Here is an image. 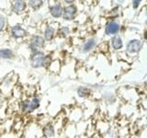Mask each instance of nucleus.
<instances>
[{"label":"nucleus","mask_w":147,"mask_h":138,"mask_svg":"<svg viewBox=\"0 0 147 138\" xmlns=\"http://www.w3.org/2000/svg\"><path fill=\"white\" fill-rule=\"evenodd\" d=\"M95 45H96V41L89 40L84 44V46H83V52H88V51H90Z\"/></svg>","instance_id":"nucleus-14"},{"label":"nucleus","mask_w":147,"mask_h":138,"mask_svg":"<svg viewBox=\"0 0 147 138\" xmlns=\"http://www.w3.org/2000/svg\"><path fill=\"white\" fill-rule=\"evenodd\" d=\"M63 18L66 20H71L75 18L76 14V7L74 6V5H71V6H68L66 7H64L63 9Z\"/></svg>","instance_id":"nucleus-4"},{"label":"nucleus","mask_w":147,"mask_h":138,"mask_svg":"<svg viewBox=\"0 0 147 138\" xmlns=\"http://www.w3.org/2000/svg\"><path fill=\"white\" fill-rule=\"evenodd\" d=\"M48 63V58L40 52L34 53L31 57V66L33 67H41L46 66Z\"/></svg>","instance_id":"nucleus-1"},{"label":"nucleus","mask_w":147,"mask_h":138,"mask_svg":"<svg viewBox=\"0 0 147 138\" xmlns=\"http://www.w3.org/2000/svg\"><path fill=\"white\" fill-rule=\"evenodd\" d=\"M11 33H12V36L14 37V38L18 39V38H22V37H24L27 34V32L20 25H16L12 28Z\"/></svg>","instance_id":"nucleus-7"},{"label":"nucleus","mask_w":147,"mask_h":138,"mask_svg":"<svg viewBox=\"0 0 147 138\" xmlns=\"http://www.w3.org/2000/svg\"><path fill=\"white\" fill-rule=\"evenodd\" d=\"M43 133L47 137H53L54 135V128H53V126L52 125V124H49V125H47L44 128Z\"/></svg>","instance_id":"nucleus-13"},{"label":"nucleus","mask_w":147,"mask_h":138,"mask_svg":"<svg viewBox=\"0 0 147 138\" xmlns=\"http://www.w3.org/2000/svg\"><path fill=\"white\" fill-rule=\"evenodd\" d=\"M69 34V29L66 27H63L60 29V35L63 36V37H66Z\"/></svg>","instance_id":"nucleus-17"},{"label":"nucleus","mask_w":147,"mask_h":138,"mask_svg":"<svg viewBox=\"0 0 147 138\" xmlns=\"http://www.w3.org/2000/svg\"><path fill=\"white\" fill-rule=\"evenodd\" d=\"M26 7V3L24 1H15L13 4V9L14 11L17 13H20L25 9Z\"/></svg>","instance_id":"nucleus-9"},{"label":"nucleus","mask_w":147,"mask_h":138,"mask_svg":"<svg viewBox=\"0 0 147 138\" xmlns=\"http://www.w3.org/2000/svg\"><path fill=\"white\" fill-rule=\"evenodd\" d=\"M5 26V18L3 17H0V32L2 31Z\"/></svg>","instance_id":"nucleus-18"},{"label":"nucleus","mask_w":147,"mask_h":138,"mask_svg":"<svg viewBox=\"0 0 147 138\" xmlns=\"http://www.w3.org/2000/svg\"><path fill=\"white\" fill-rule=\"evenodd\" d=\"M63 7L61 5H55L50 8V13L52 14V16L54 18H59L63 15Z\"/></svg>","instance_id":"nucleus-8"},{"label":"nucleus","mask_w":147,"mask_h":138,"mask_svg":"<svg viewBox=\"0 0 147 138\" xmlns=\"http://www.w3.org/2000/svg\"><path fill=\"white\" fill-rule=\"evenodd\" d=\"M39 106H40V99L38 98H35L30 102H22L21 110L23 112H32L33 110L38 108Z\"/></svg>","instance_id":"nucleus-3"},{"label":"nucleus","mask_w":147,"mask_h":138,"mask_svg":"<svg viewBox=\"0 0 147 138\" xmlns=\"http://www.w3.org/2000/svg\"><path fill=\"white\" fill-rule=\"evenodd\" d=\"M13 57V52L10 49H1L0 50V58L10 59Z\"/></svg>","instance_id":"nucleus-11"},{"label":"nucleus","mask_w":147,"mask_h":138,"mask_svg":"<svg viewBox=\"0 0 147 138\" xmlns=\"http://www.w3.org/2000/svg\"><path fill=\"white\" fill-rule=\"evenodd\" d=\"M92 138H99L98 135H95V136H93V137H92Z\"/></svg>","instance_id":"nucleus-20"},{"label":"nucleus","mask_w":147,"mask_h":138,"mask_svg":"<svg viewBox=\"0 0 147 138\" xmlns=\"http://www.w3.org/2000/svg\"><path fill=\"white\" fill-rule=\"evenodd\" d=\"M132 4H133V7L136 8L138 6H139V4H140V1L138 0V1H132Z\"/></svg>","instance_id":"nucleus-19"},{"label":"nucleus","mask_w":147,"mask_h":138,"mask_svg":"<svg viewBox=\"0 0 147 138\" xmlns=\"http://www.w3.org/2000/svg\"><path fill=\"white\" fill-rule=\"evenodd\" d=\"M141 46H142V43L139 40H132L128 43L127 51H128V53H138L141 50Z\"/></svg>","instance_id":"nucleus-5"},{"label":"nucleus","mask_w":147,"mask_h":138,"mask_svg":"<svg viewBox=\"0 0 147 138\" xmlns=\"http://www.w3.org/2000/svg\"><path fill=\"white\" fill-rule=\"evenodd\" d=\"M42 1H30L29 4H30V6L31 7H33L34 9H37V8H39L40 7L42 6Z\"/></svg>","instance_id":"nucleus-16"},{"label":"nucleus","mask_w":147,"mask_h":138,"mask_svg":"<svg viewBox=\"0 0 147 138\" xmlns=\"http://www.w3.org/2000/svg\"><path fill=\"white\" fill-rule=\"evenodd\" d=\"M44 44V39L41 36H34L32 38L30 44V48L32 52L34 53H39L40 49L43 47Z\"/></svg>","instance_id":"nucleus-2"},{"label":"nucleus","mask_w":147,"mask_h":138,"mask_svg":"<svg viewBox=\"0 0 147 138\" xmlns=\"http://www.w3.org/2000/svg\"><path fill=\"white\" fill-rule=\"evenodd\" d=\"M53 35H54V29L52 27H48L47 29L45 30V32H44L45 40L46 41H52L53 38Z\"/></svg>","instance_id":"nucleus-12"},{"label":"nucleus","mask_w":147,"mask_h":138,"mask_svg":"<svg viewBox=\"0 0 147 138\" xmlns=\"http://www.w3.org/2000/svg\"><path fill=\"white\" fill-rule=\"evenodd\" d=\"M111 44H112V47L115 49V50H119L122 48V41L121 39V37L119 36H116L114 37L112 39V41H111Z\"/></svg>","instance_id":"nucleus-10"},{"label":"nucleus","mask_w":147,"mask_h":138,"mask_svg":"<svg viewBox=\"0 0 147 138\" xmlns=\"http://www.w3.org/2000/svg\"><path fill=\"white\" fill-rule=\"evenodd\" d=\"M119 25L118 23L111 21L107 25V27H106L105 32L107 35H113V34H116L119 31Z\"/></svg>","instance_id":"nucleus-6"},{"label":"nucleus","mask_w":147,"mask_h":138,"mask_svg":"<svg viewBox=\"0 0 147 138\" xmlns=\"http://www.w3.org/2000/svg\"><path fill=\"white\" fill-rule=\"evenodd\" d=\"M90 92H91V90L89 89H87V87H81L77 90L78 95H79L80 97H82V98H84V97H87L90 94Z\"/></svg>","instance_id":"nucleus-15"}]
</instances>
